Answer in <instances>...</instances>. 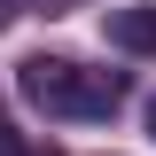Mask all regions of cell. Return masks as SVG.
Returning a JSON list of instances; mask_svg holds the SVG:
<instances>
[{
  "label": "cell",
  "instance_id": "obj_1",
  "mask_svg": "<svg viewBox=\"0 0 156 156\" xmlns=\"http://www.w3.org/2000/svg\"><path fill=\"white\" fill-rule=\"evenodd\" d=\"M16 94L31 101V109H47V117H117L125 78L117 70H86V62H70V55H31L16 70Z\"/></svg>",
  "mask_w": 156,
  "mask_h": 156
},
{
  "label": "cell",
  "instance_id": "obj_2",
  "mask_svg": "<svg viewBox=\"0 0 156 156\" xmlns=\"http://www.w3.org/2000/svg\"><path fill=\"white\" fill-rule=\"evenodd\" d=\"M109 47H125V55H156V8L148 0H133V8H109Z\"/></svg>",
  "mask_w": 156,
  "mask_h": 156
},
{
  "label": "cell",
  "instance_id": "obj_3",
  "mask_svg": "<svg viewBox=\"0 0 156 156\" xmlns=\"http://www.w3.org/2000/svg\"><path fill=\"white\" fill-rule=\"evenodd\" d=\"M0 156H31V140H23L16 125H8V117H0Z\"/></svg>",
  "mask_w": 156,
  "mask_h": 156
},
{
  "label": "cell",
  "instance_id": "obj_4",
  "mask_svg": "<svg viewBox=\"0 0 156 156\" xmlns=\"http://www.w3.org/2000/svg\"><path fill=\"white\" fill-rule=\"evenodd\" d=\"M148 140H156V94H148Z\"/></svg>",
  "mask_w": 156,
  "mask_h": 156
},
{
  "label": "cell",
  "instance_id": "obj_5",
  "mask_svg": "<svg viewBox=\"0 0 156 156\" xmlns=\"http://www.w3.org/2000/svg\"><path fill=\"white\" fill-rule=\"evenodd\" d=\"M39 8H47V16H55V8H62V0H39Z\"/></svg>",
  "mask_w": 156,
  "mask_h": 156
},
{
  "label": "cell",
  "instance_id": "obj_6",
  "mask_svg": "<svg viewBox=\"0 0 156 156\" xmlns=\"http://www.w3.org/2000/svg\"><path fill=\"white\" fill-rule=\"evenodd\" d=\"M0 23H8V0H0Z\"/></svg>",
  "mask_w": 156,
  "mask_h": 156
}]
</instances>
